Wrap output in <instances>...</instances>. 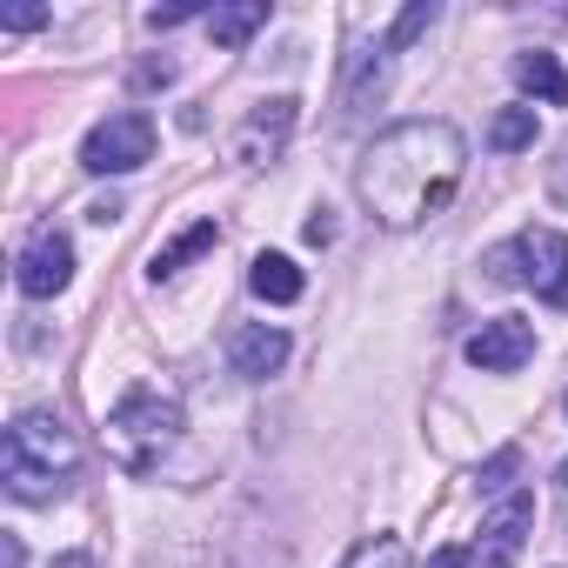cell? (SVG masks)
I'll list each match as a JSON object with an SVG mask.
<instances>
[{
  "instance_id": "cell-16",
  "label": "cell",
  "mask_w": 568,
  "mask_h": 568,
  "mask_svg": "<svg viewBox=\"0 0 568 568\" xmlns=\"http://www.w3.org/2000/svg\"><path fill=\"white\" fill-rule=\"evenodd\" d=\"M488 148H495V154L535 148V108H501V114L488 121Z\"/></svg>"
},
{
  "instance_id": "cell-4",
  "label": "cell",
  "mask_w": 568,
  "mask_h": 568,
  "mask_svg": "<svg viewBox=\"0 0 568 568\" xmlns=\"http://www.w3.org/2000/svg\"><path fill=\"white\" fill-rule=\"evenodd\" d=\"M488 281H521L548 308H568V234L555 227H521L508 247H488Z\"/></svg>"
},
{
  "instance_id": "cell-18",
  "label": "cell",
  "mask_w": 568,
  "mask_h": 568,
  "mask_svg": "<svg viewBox=\"0 0 568 568\" xmlns=\"http://www.w3.org/2000/svg\"><path fill=\"white\" fill-rule=\"evenodd\" d=\"M428 28H435V8H428V0H415V8L388 28V41H382V48H388V54H402V48H408V41H422Z\"/></svg>"
},
{
  "instance_id": "cell-11",
  "label": "cell",
  "mask_w": 568,
  "mask_h": 568,
  "mask_svg": "<svg viewBox=\"0 0 568 568\" xmlns=\"http://www.w3.org/2000/svg\"><path fill=\"white\" fill-rule=\"evenodd\" d=\"M382 88H388V48H362L342 81V121H355L368 101H382Z\"/></svg>"
},
{
  "instance_id": "cell-22",
  "label": "cell",
  "mask_w": 568,
  "mask_h": 568,
  "mask_svg": "<svg viewBox=\"0 0 568 568\" xmlns=\"http://www.w3.org/2000/svg\"><path fill=\"white\" fill-rule=\"evenodd\" d=\"M194 14H201V8H154V14H148V28H154V34H168V28H181V21H194Z\"/></svg>"
},
{
  "instance_id": "cell-23",
  "label": "cell",
  "mask_w": 568,
  "mask_h": 568,
  "mask_svg": "<svg viewBox=\"0 0 568 568\" xmlns=\"http://www.w3.org/2000/svg\"><path fill=\"white\" fill-rule=\"evenodd\" d=\"M308 241H315V247H328V241H335V221H328V207L308 221Z\"/></svg>"
},
{
  "instance_id": "cell-20",
  "label": "cell",
  "mask_w": 568,
  "mask_h": 568,
  "mask_svg": "<svg viewBox=\"0 0 568 568\" xmlns=\"http://www.w3.org/2000/svg\"><path fill=\"white\" fill-rule=\"evenodd\" d=\"M515 468H521V448H501V455H495V462L481 468V488H501V481H508Z\"/></svg>"
},
{
  "instance_id": "cell-12",
  "label": "cell",
  "mask_w": 568,
  "mask_h": 568,
  "mask_svg": "<svg viewBox=\"0 0 568 568\" xmlns=\"http://www.w3.org/2000/svg\"><path fill=\"white\" fill-rule=\"evenodd\" d=\"M247 288L261 295V302H274V308H288V302H302V267L288 261V254H254V267H247Z\"/></svg>"
},
{
  "instance_id": "cell-1",
  "label": "cell",
  "mask_w": 568,
  "mask_h": 568,
  "mask_svg": "<svg viewBox=\"0 0 568 568\" xmlns=\"http://www.w3.org/2000/svg\"><path fill=\"white\" fill-rule=\"evenodd\" d=\"M468 174V141L455 121H395L375 134V148L355 168V194L382 227H422L435 221Z\"/></svg>"
},
{
  "instance_id": "cell-3",
  "label": "cell",
  "mask_w": 568,
  "mask_h": 568,
  "mask_svg": "<svg viewBox=\"0 0 568 568\" xmlns=\"http://www.w3.org/2000/svg\"><path fill=\"white\" fill-rule=\"evenodd\" d=\"M174 442H181V402L161 395V388H128V395L108 408V422H101V448H108V462H114L121 475L161 468V455H168Z\"/></svg>"
},
{
  "instance_id": "cell-2",
  "label": "cell",
  "mask_w": 568,
  "mask_h": 568,
  "mask_svg": "<svg viewBox=\"0 0 568 568\" xmlns=\"http://www.w3.org/2000/svg\"><path fill=\"white\" fill-rule=\"evenodd\" d=\"M74 468H81V442L54 408H28V415H14L8 435H0V488L14 501H28V508L61 501Z\"/></svg>"
},
{
  "instance_id": "cell-10",
  "label": "cell",
  "mask_w": 568,
  "mask_h": 568,
  "mask_svg": "<svg viewBox=\"0 0 568 568\" xmlns=\"http://www.w3.org/2000/svg\"><path fill=\"white\" fill-rule=\"evenodd\" d=\"M281 362H288V335H281V328L247 322V328H234V335H227V368H234L241 382H267Z\"/></svg>"
},
{
  "instance_id": "cell-14",
  "label": "cell",
  "mask_w": 568,
  "mask_h": 568,
  "mask_svg": "<svg viewBox=\"0 0 568 568\" xmlns=\"http://www.w3.org/2000/svg\"><path fill=\"white\" fill-rule=\"evenodd\" d=\"M515 81H521L535 101H548V108H561V101H568V74H561V61H555V54H541V48H535V54H515Z\"/></svg>"
},
{
  "instance_id": "cell-7",
  "label": "cell",
  "mask_w": 568,
  "mask_h": 568,
  "mask_svg": "<svg viewBox=\"0 0 568 568\" xmlns=\"http://www.w3.org/2000/svg\"><path fill=\"white\" fill-rule=\"evenodd\" d=\"M14 281H21L28 302H54L68 281H74V241H68L61 227H34V241H28L21 261H14Z\"/></svg>"
},
{
  "instance_id": "cell-9",
  "label": "cell",
  "mask_w": 568,
  "mask_h": 568,
  "mask_svg": "<svg viewBox=\"0 0 568 568\" xmlns=\"http://www.w3.org/2000/svg\"><path fill=\"white\" fill-rule=\"evenodd\" d=\"M528 528H535V501H528L521 488H515V495H501V501H495V515L481 521V541H475V568H515V555H521Z\"/></svg>"
},
{
  "instance_id": "cell-24",
  "label": "cell",
  "mask_w": 568,
  "mask_h": 568,
  "mask_svg": "<svg viewBox=\"0 0 568 568\" xmlns=\"http://www.w3.org/2000/svg\"><path fill=\"white\" fill-rule=\"evenodd\" d=\"M0 548H8V568H28V555H21V535H0Z\"/></svg>"
},
{
  "instance_id": "cell-5",
  "label": "cell",
  "mask_w": 568,
  "mask_h": 568,
  "mask_svg": "<svg viewBox=\"0 0 568 568\" xmlns=\"http://www.w3.org/2000/svg\"><path fill=\"white\" fill-rule=\"evenodd\" d=\"M154 161V121L148 114H108L88 141H81V168L88 174H134Z\"/></svg>"
},
{
  "instance_id": "cell-19",
  "label": "cell",
  "mask_w": 568,
  "mask_h": 568,
  "mask_svg": "<svg viewBox=\"0 0 568 568\" xmlns=\"http://www.w3.org/2000/svg\"><path fill=\"white\" fill-rule=\"evenodd\" d=\"M54 14L48 8H0V28H8V34H34V28H48Z\"/></svg>"
},
{
  "instance_id": "cell-25",
  "label": "cell",
  "mask_w": 568,
  "mask_h": 568,
  "mask_svg": "<svg viewBox=\"0 0 568 568\" xmlns=\"http://www.w3.org/2000/svg\"><path fill=\"white\" fill-rule=\"evenodd\" d=\"M54 568H94L88 555H54Z\"/></svg>"
},
{
  "instance_id": "cell-8",
  "label": "cell",
  "mask_w": 568,
  "mask_h": 568,
  "mask_svg": "<svg viewBox=\"0 0 568 568\" xmlns=\"http://www.w3.org/2000/svg\"><path fill=\"white\" fill-rule=\"evenodd\" d=\"M528 355H535V322H521V315H495L468 335V362L481 375H515Z\"/></svg>"
},
{
  "instance_id": "cell-17",
  "label": "cell",
  "mask_w": 568,
  "mask_h": 568,
  "mask_svg": "<svg viewBox=\"0 0 568 568\" xmlns=\"http://www.w3.org/2000/svg\"><path fill=\"white\" fill-rule=\"evenodd\" d=\"M342 568H415V561H408V548H402L395 535H368V541H355V548H348V561H342Z\"/></svg>"
},
{
  "instance_id": "cell-15",
  "label": "cell",
  "mask_w": 568,
  "mask_h": 568,
  "mask_svg": "<svg viewBox=\"0 0 568 568\" xmlns=\"http://www.w3.org/2000/svg\"><path fill=\"white\" fill-rule=\"evenodd\" d=\"M254 28H267V0H247V8H214L207 14V41L214 48H241Z\"/></svg>"
},
{
  "instance_id": "cell-21",
  "label": "cell",
  "mask_w": 568,
  "mask_h": 568,
  "mask_svg": "<svg viewBox=\"0 0 568 568\" xmlns=\"http://www.w3.org/2000/svg\"><path fill=\"white\" fill-rule=\"evenodd\" d=\"M428 568H475V548L448 541V548H435V555H428Z\"/></svg>"
},
{
  "instance_id": "cell-6",
  "label": "cell",
  "mask_w": 568,
  "mask_h": 568,
  "mask_svg": "<svg viewBox=\"0 0 568 568\" xmlns=\"http://www.w3.org/2000/svg\"><path fill=\"white\" fill-rule=\"evenodd\" d=\"M295 101L288 94H274V101H254L247 114H241V128L227 134V154L241 161V168H267V161H281V148H288V134H295Z\"/></svg>"
},
{
  "instance_id": "cell-13",
  "label": "cell",
  "mask_w": 568,
  "mask_h": 568,
  "mask_svg": "<svg viewBox=\"0 0 568 568\" xmlns=\"http://www.w3.org/2000/svg\"><path fill=\"white\" fill-rule=\"evenodd\" d=\"M214 241H221V227H214V221H194L187 234H174L168 247H154V261H148V281H174V274H181L194 254H207Z\"/></svg>"
}]
</instances>
